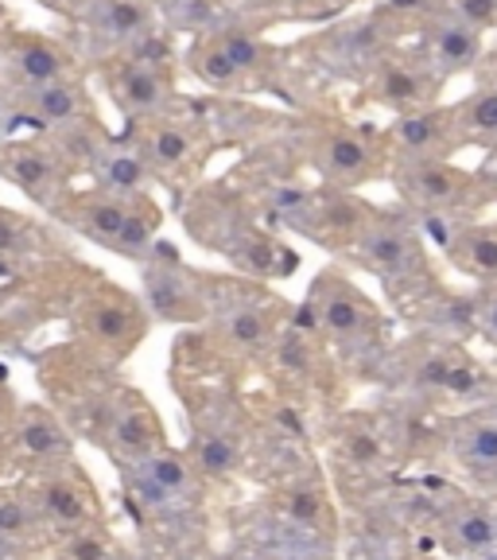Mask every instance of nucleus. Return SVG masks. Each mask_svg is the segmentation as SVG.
Here are the masks:
<instances>
[{
    "label": "nucleus",
    "instance_id": "nucleus-15",
    "mask_svg": "<svg viewBox=\"0 0 497 560\" xmlns=\"http://www.w3.org/2000/svg\"><path fill=\"white\" fill-rule=\"evenodd\" d=\"M241 459L245 447L234 432H206V436H199L191 455V464L199 467L202 479H229L241 467Z\"/></svg>",
    "mask_w": 497,
    "mask_h": 560
},
{
    "label": "nucleus",
    "instance_id": "nucleus-33",
    "mask_svg": "<svg viewBox=\"0 0 497 560\" xmlns=\"http://www.w3.org/2000/svg\"><path fill=\"white\" fill-rule=\"evenodd\" d=\"M482 327L497 339V300H489V304L482 307Z\"/></svg>",
    "mask_w": 497,
    "mask_h": 560
},
{
    "label": "nucleus",
    "instance_id": "nucleus-10",
    "mask_svg": "<svg viewBox=\"0 0 497 560\" xmlns=\"http://www.w3.org/2000/svg\"><path fill=\"white\" fill-rule=\"evenodd\" d=\"M44 534V517L35 510L32 494L0 487V549H24Z\"/></svg>",
    "mask_w": 497,
    "mask_h": 560
},
{
    "label": "nucleus",
    "instance_id": "nucleus-21",
    "mask_svg": "<svg viewBox=\"0 0 497 560\" xmlns=\"http://www.w3.org/2000/svg\"><path fill=\"white\" fill-rule=\"evenodd\" d=\"M86 230L90 234H97L102 242H114L121 245V237L129 234L132 219H137V210L129 207V202H117V199H97L86 207Z\"/></svg>",
    "mask_w": 497,
    "mask_h": 560
},
{
    "label": "nucleus",
    "instance_id": "nucleus-14",
    "mask_svg": "<svg viewBox=\"0 0 497 560\" xmlns=\"http://www.w3.org/2000/svg\"><path fill=\"white\" fill-rule=\"evenodd\" d=\"M32 117L44 125H70L82 117V94L74 82H47V86H27Z\"/></svg>",
    "mask_w": 497,
    "mask_h": 560
},
{
    "label": "nucleus",
    "instance_id": "nucleus-2",
    "mask_svg": "<svg viewBox=\"0 0 497 560\" xmlns=\"http://www.w3.org/2000/svg\"><path fill=\"white\" fill-rule=\"evenodd\" d=\"M35 510L44 517V525H55L59 534H79V529H90L97 514V494L86 487L79 471H70V467H55L51 475L35 482L32 490Z\"/></svg>",
    "mask_w": 497,
    "mask_h": 560
},
{
    "label": "nucleus",
    "instance_id": "nucleus-25",
    "mask_svg": "<svg viewBox=\"0 0 497 560\" xmlns=\"http://www.w3.org/2000/svg\"><path fill=\"white\" fill-rule=\"evenodd\" d=\"M229 339L249 350H264L272 342V324L257 307H241V312H234V319H229Z\"/></svg>",
    "mask_w": 497,
    "mask_h": 560
},
{
    "label": "nucleus",
    "instance_id": "nucleus-8",
    "mask_svg": "<svg viewBox=\"0 0 497 560\" xmlns=\"http://www.w3.org/2000/svg\"><path fill=\"white\" fill-rule=\"evenodd\" d=\"M105 436L114 440V447L121 455L140 459L159 447V417L149 409V405H117L109 424H105Z\"/></svg>",
    "mask_w": 497,
    "mask_h": 560
},
{
    "label": "nucleus",
    "instance_id": "nucleus-28",
    "mask_svg": "<svg viewBox=\"0 0 497 560\" xmlns=\"http://www.w3.org/2000/svg\"><path fill=\"white\" fill-rule=\"evenodd\" d=\"M218 47L226 51V59L237 67V74H245V70H253L264 62V47L257 35H245V32H226L218 39Z\"/></svg>",
    "mask_w": 497,
    "mask_h": 560
},
{
    "label": "nucleus",
    "instance_id": "nucleus-27",
    "mask_svg": "<svg viewBox=\"0 0 497 560\" xmlns=\"http://www.w3.org/2000/svg\"><path fill=\"white\" fill-rule=\"evenodd\" d=\"M459 261L471 272H497V237L494 234H471L454 245Z\"/></svg>",
    "mask_w": 497,
    "mask_h": 560
},
{
    "label": "nucleus",
    "instance_id": "nucleus-36",
    "mask_svg": "<svg viewBox=\"0 0 497 560\" xmlns=\"http://www.w3.org/2000/svg\"><path fill=\"white\" fill-rule=\"evenodd\" d=\"M9 125H12V117L4 114V105H0V144H4V137H9Z\"/></svg>",
    "mask_w": 497,
    "mask_h": 560
},
{
    "label": "nucleus",
    "instance_id": "nucleus-11",
    "mask_svg": "<svg viewBox=\"0 0 497 560\" xmlns=\"http://www.w3.org/2000/svg\"><path fill=\"white\" fill-rule=\"evenodd\" d=\"M16 74L27 86H47V82H62L70 74V59L62 47H55L51 39H20L16 47Z\"/></svg>",
    "mask_w": 497,
    "mask_h": 560
},
{
    "label": "nucleus",
    "instance_id": "nucleus-31",
    "mask_svg": "<svg viewBox=\"0 0 497 560\" xmlns=\"http://www.w3.org/2000/svg\"><path fill=\"white\" fill-rule=\"evenodd\" d=\"M466 129L478 137H497V90H486L466 105Z\"/></svg>",
    "mask_w": 497,
    "mask_h": 560
},
{
    "label": "nucleus",
    "instance_id": "nucleus-22",
    "mask_svg": "<svg viewBox=\"0 0 497 560\" xmlns=\"http://www.w3.org/2000/svg\"><path fill=\"white\" fill-rule=\"evenodd\" d=\"M397 140L412 156H431L443 140V117L439 114H409L397 121Z\"/></svg>",
    "mask_w": 497,
    "mask_h": 560
},
{
    "label": "nucleus",
    "instance_id": "nucleus-29",
    "mask_svg": "<svg viewBox=\"0 0 497 560\" xmlns=\"http://www.w3.org/2000/svg\"><path fill=\"white\" fill-rule=\"evenodd\" d=\"M114 549V541L105 534H97L94 525L90 529H79V534H67V541H62V560H102L105 552Z\"/></svg>",
    "mask_w": 497,
    "mask_h": 560
},
{
    "label": "nucleus",
    "instance_id": "nucleus-18",
    "mask_svg": "<svg viewBox=\"0 0 497 560\" xmlns=\"http://www.w3.org/2000/svg\"><path fill=\"white\" fill-rule=\"evenodd\" d=\"M323 164H327V172L339 175V179H362V175L369 172V164H374V152H369L366 140L354 137V132H334L323 149Z\"/></svg>",
    "mask_w": 497,
    "mask_h": 560
},
{
    "label": "nucleus",
    "instance_id": "nucleus-3",
    "mask_svg": "<svg viewBox=\"0 0 497 560\" xmlns=\"http://www.w3.org/2000/svg\"><path fill=\"white\" fill-rule=\"evenodd\" d=\"M9 444L12 452L24 459V464H35V467H55L67 459L70 452V436L62 429L55 412L39 409V405H27V409L16 412L12 420V432H9Z\"/></svg>",
    "mask_w": 497,
    "mask_h": 560
},
{
    "label": "nucleus",
    "instance_id": "nucleus-7",
    "mask_svg": "<svg viewBox=\"0 0 497 560\" xmlns=\"http://www.w3.org/2000/svg\"><path fill=\"white\" fill-rule=\"evenodd\" d=\"M454 455L474 479L497 482V412H474L454 432Z\"/></svg>",
    "mask_w": 497,
    "mask_h": 560
},
{
    "label": "nucleus",
    "instance_id": "nucleus-12",
    "mask_svg": "<svg viewBox=\"0 0 497 560\" xmlns=\"http://www.w3.org/2000/svg\"><path fill=\"white\" fill-rule=\"evenodd\" d=\"M144 292H149V304L164 319H194L202 315V304L194 300V292L187 289V280H179L171 269H149L144 272Z\"/></svg>",
    "mask_w": 497,
    "mask_h": 560
},
{
    "label": "nucleus",
    "instance_id": "nucleus-35",
    "mask_svg": "<svg viewBox=\"0 0 497 560\" xmlns=\"http://www.w3.org/2000/svg\"><path fill=\"white\" fill-rule=\"evenodd\" d=\"M102 560H137V557H132V552H125V549H117V545H114V549L105 552Z\"/></svg>",
    "mask_w": 497,
    "mask_h": 560
},
{
    "label": "nucleus",
    "instance_id": "nucleus-17",
    "mask_svg": "<svg viewBox=\"0 0 497 560\" xmlns=\"http://www.w3.org/2000/svg\"><path fill=\"white\" fill-rule=\"evenodd\" d=\"M404 187H409L419 202H428V207H447V202H454L463 195V179L447 164H436V160H424V164L412 167Z\"/></svg>",
    "mask_w": 497,
    "mask_h": 560
},
{
    "label": "nucleus",
    "instance_id": "nucleus-32",
    "mask_svg": "<svg viewBox=\"0 0 497 560\" xmlns=\"http://www.w3.org/2000/svg\"><path fill=\"white\" fill-rule=\"evenodd\" d=\"M459 9L471 24H494L497 20V0H459Z\"/></svg>",
    "mask_w": 497,
    "mask_h": 560
},
{
    "label": "nucleus",
    "instance_id": "nucleus-9",
    "mask_svg": "<svg viewBox=\"0 0 497 560\" xmlns=\"http://www.w3.org/2000/svg\"><path fill=\"white\" fill-rule=\"evenodd\" d=\"M315 312H319V324H323L334 339H358V335L369 327V319H374L366 300H362L354 289H346V284L327 289V296L315 304Z\"/></svg>",
    "mask_w": 497,
    "mask_h": 560
},
{
    "label": "nucleus",
    "instance_id": "nucleus-30",
    "mask_svg": "<svg viewBox=\"0 0 497 560\" xmlns=\"http://www.w3.org/2000/svg\"><path fill=\"white\" fill-rule=\"evenodd\" d=\"M194 70H199L210 86H229V82H237V67L226 59V51L218 47V39L202 47L199 59H194Z\"/></svg>",
    "mask_w": 497,
    "mask_h": 560
},
{
    "label": "nucleus",
    "instance_id": "nucleus-1",
    "mask_svg": "<svg viewBox=\"0 0 497 560\" xmlns=\"http://www.w3.org/2000/svg\"><path fill=\"white\" fill-rule=\"evenodd\" d=\"M132 490L137 499L152 510H175L187 502H199L202 494V475L191 464V455L171 452V447H156V452L132 459Z\"/></svg>",
    "mask_w": 497,
    "mask_h": 560
},
{
    "label": "nucleus",
    "instance_id": "nucleus-38",
    "mask_svg": "<svg viewBox=\"0 0 497 560\" xmlns=\"http://www.w3.org/2000/svg\"><path fill=\"white\" fill-rule=\"evenodd\" d=\"M94 4H97V0H94Z\"/></svg>",
    "mask_w": 497,
    "mask_h": 560
},
{
    "label": "nucleus",
    "instance_id": "nucleus-5",
    "mask_svg": "<svg viewBox=\"0 0 497 560\" xmlns=\"http://www.w3.org/2000/svg\"><path fill=\"white\" fill-rule=\"evenodd\" d=\"M109 86H114V97L117 105H121L125 114H159L167 105V79H164V70L159 67H149V62H121V67L109 74Z\"/></svg>",
    "mask_w": 497,
    "mask_h": 560
},
{
    "label": "nucleus",
    "instance_id": "nucleus-19",
    "mask_svg": "<svg viewBox=\"0 0 497 560\" xmlns=\"http://www.w3.org/2000/svg\"><path fill=\"white\" fill-rule=\"evenodd\" d=\"M358 249L366 257V265H374L381 272H401L412 257V242L404 234H397V230H369L358 242Z\"/></svg>",
    "mask_w": 497,
    "mask_h": 560
},
{
    "label": "nucleus",
    "instance_id": "nucleus-20",
    "mask_svg": "<svg viewBox=\"0 0 497 560\" xmlns=\"http://www.w3.org/2000/svg\"><path fill=\"white\" fill-rule=\"evenodd\" d=\"M102 9H97V20H102L105 35H114V39H132L149 27L152 12L144 0H97Z\"/></svg>",
    "mask_w": 497,
    "mask_h": 560
},
{
    "label": "nucleus",
    "instance_id": "nucleus-37",
    "mask_svg": "<svg viewBox=\"0 0 497 560\" xmlns=\"http://www.w3.org/2000/svg\"><path fill=\"white\" fill-rule=\"evenodd\" d=\"M175 560H191V557H175Z\"/></svg>",
    "mask_w": 497,
    "mask_h": 560
},
{
    "label": "nucleus",
    "instance_id": "nucleus-16",
    "mask_svg": "<svg viewBox=\"0 0 497 560\" xmlns=\"http://www.w3.org/2000/svg\"><path fill=\"white\" fill-rule=\"evenodd\" d=\"M4 175H9L16 187H24L27 195L44 199V195L51 191L59 167H55L51 152H44V149H12L9 156H4Z\"/></svg>",
    "mask_w": 497,
    "mask_h": 560
},
{
    "label": "nucleus",
    "instance_id": "nucleus-23",
    "mask_svg": "<svg viewBox=\"0 0 497 560\" xmlns=\"http://www.w3.org/2000/svg\"><path fill=\"white\" fill-rule=\"evenodd\" d=\"M436 55L447 67H466L478 55V39H474L471 24H447L436 35Z\"/></svg>",
    "mask_w": 497,
    "mask_h": 560
},
{
    "label": "nucleus",
    "instance_id": "nucleus-4",
    "mask_svg": "<svg viewBox=\"0 0 497 560\" xmlns=\"http://www.w3.org/2000/svg\"><path fill=\"white\" fill-rule=\"evenodd\" d=\"M82 324H86L90 339H94L97 347L132 350L140 339V312L121 292H102V296L90 300Z\"/></svg>",
    "mask_w": 497,
    "mask_h": 560
},
{
    "label": "nucleus",
    "instance_id": "nucleus-34",
    "mask_svg": "<svg viewBox=\"0 0 497 560\" xmlns=\"http://www.w3.org/2000/svg\"><path fill=\"white\" fill-rule=\"evenodd\" d=\"M389 9H397V12H416V9H424V0H389Z\"/></svg>",
    "mask_w": 497,
    "mask_h": 560
},
{
    "label": "nucleus",
    "instance_id": "nucleus-26",
    "mask_svg": "<svg viewBox=\"0 0 497 560\" xmlns=\"http://www.w3.org/2000/svg\"><path fill=\"white\" fill-rule=\"evenodd\" d=\"M144 175H149V164H144L137 152H114V156H105V184L117 187V191H140Z\"/></svg>",
    "mask_w": 497,
    "mask_h": 560
},
{
    "label": "nucleus",
    "instance_id": "nucleus-6",
    "mask_svg": "<svg viewBox=\"0 0 497 560\" xmlns=\"http://www.w3.org/2000/svg\"><path fill=\"white\" fill-rule=\"evenodd\" d=\"M443 541L454 557L463 560H486L497 552V514H489L486 506H454L443 517Z\"/></svg>",
    "mask_w": 497,
    "mask_h": 560
},
{
    "label": "nucleus",
    "instance_id": "nucleus-24",
    "mask_svg": "<svg viewBox=\"0 0 497 560\" xmlns=\"http://www.w3.org/2000/svg\"><path fill=\"white\" fill-rule=\"evenodd\" d=\"M381 97L393 105H416L428 97V82L409 67H389L381 74Z\"/></svg>",
    "mask_w": 497,
    "mask_h": 560
},
{
    "label": "nucleus",
    "instance_id": "nucleus-13",
    "mask_svg": "<svg viewBox=\"0 0 497 560\" xmlns=\"http://www.w3.org/2000/svg\"><path fill=\"white\" fill-rule=\"evenodd\" d=\"M194 152V140L184 125L175 121H159L144 132V149H140V160L156 172H175V167H184L187 156Z\"/></svg>",
    "mask_w": 497,
    "mask_h": 560
}]
</instances>
